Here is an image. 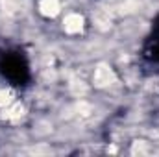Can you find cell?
I'll list each match as a JSON object with an SVG mask.
<instances>
[{"instance_id": "6da1fadb", "label": "cell", "mask_w": 159, "mask_h": 157, "mask_svg": "<svg viewBox=\"0 0 159 157\" xmlns=\"http://www.w3.org/2000/svg\"><path fill=\"white\" fill-rule=\"evenodd\" d=\"M93 81L96 87H107L115 81V74L113 70L107 67V65H100L96 70H94V76H93Z\"/></svg>"}, {"instance_id": "7a4b0ae2", "label": "cell", "mask_w": 159, "mask_h": 157, "mask_svg": "<svg viewBox=\"0 0 159 157\" xmlns=\"http://www.w3.org/2000/svg\"><path fill=\"white\" fill-rule=\"evenodd\" d=\"M81 28H83V19L78 13H70L65 17V32L67 34H78Z\"/></svg>"}, {"instance_id": "3957f363", "label": "cell", "mask_w": 159, "mask_h": 157, "mask_svg": "<svg viewBox=\"0 0 159 157\" xmlns=\"http://www.w3.org/2000/svg\"><path fill=\"white\" fill-rule=\"evenodd\" d=\"M39 7H41V13H43V15L54 17V15L59 11V0H41Z\"/></svg>"}, {"instance_id": "277c9868", "label": "cell", "mask_w": 159, "mask_h": 157, "mask_svg": "<svg viewBox=\"0 0 159 157\" xmlns=\"http://www.w3.org/2000/svg\"><path fill=\"white\" fill-rule=\"evenodd\" d=\"M22 113H24V107H22L19 102H11V104H7V109L4 111V117H7V118H19Z\"/></svg>"}, {"instance_id": "5b68a950", "label": "cell", "mask_w": 159, "mask_h": 157, "mask_svg": "<svg viewBox=\"0 0 159 157\" xmlns=\"http://www.w3.org/2000/svg\"><path fill=\"white\" fill-rule=\"evenodd\" d=\"M72 91H74L76 94H85V92H87V87L83 85V81H74V85H72Z\"/></svg>"}]
</instances>
